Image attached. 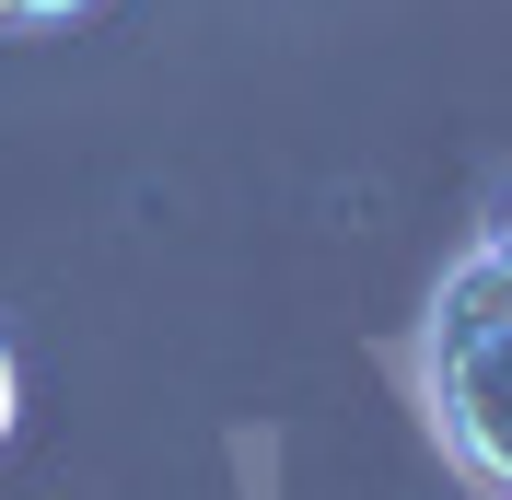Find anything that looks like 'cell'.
I'll return each instance as SVG.
<instances>
[{
	"mask_svg": "<svg viewBox=\"0 0 512 500\" xmlns=\"http://www.w3.org/2000/svg\"><path fill=\"white\" fill-rule=\"evenodd\" d=\"M24 431V361H12V338H0V442Z\"/></svg>",
	"mask_w": 512,
	"mask_h": 500,
	"instance_id": "obj_2",
	"label": "cell"
},
{
	"mask_svg": "<svg viewBox=\"0 0 512 500\" xmlns=\"http://www.w3.org/2000/svg\"><path fill=\"white\" fill-rule=\"evenodd\" d=\"M419 396H431L443 454L512 500V256L478 245L443 268L431 326H419Z\"/></svg>",
	"mask_w": 512,
	"mask_h": 500,
	"instance_id": "obj_1",
	"label": "cell"
},
{
	"mask_svg": "<svg viewBox=\"0 0 512 500\" xmlns=\"http://www.w3.org/2000/svg\"><path fill=\"white\" fill-rule=\"evenodd\" d=\"M478 245H489V256H512V198L489 210V233H478Z\"/></svg>",
	"mask_w": 512,
	"mask_h": 500,
	"instance_id": "obj_3",
	"label": "cell"
}]
</instances>
